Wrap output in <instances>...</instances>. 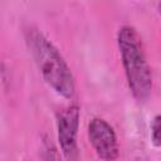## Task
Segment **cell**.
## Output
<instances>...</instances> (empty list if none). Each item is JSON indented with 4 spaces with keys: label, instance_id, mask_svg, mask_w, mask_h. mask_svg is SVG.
Listing matches in <instances>:
<instances>
[{
    "label": "cell",
    "instance_id": "cell-5",
    "mask_svg": "<svg viewBox=\"0 0 161 161\" xmlns=\"http://www.w3.org/2000/svg\"><path fill=\"white\" fill-rule=\"evenodd\" d=\"M42 158H43V161H63L59 150L48 137H45L43 141Z\"/></svg>",
    "mask_w": 161,
    "mask_h": 161
},
{
    "label": "cell",
    "instance_id": "cell-1",
    "mask_svg": "<svg viewBox=\"0 0 161 161\" xmlns=\"http://www.w3.org/2000/svg\"><path fill=\"white\" fill-rule=\"evenodd\" d=\"M26 45L47 84L59 96L70 99L75 93V82L70 68L58 48L38 29L24 31Z\"/></svg>",
    "mask_w": 161,
    "mask_h": 161
},
{
    "label": "cell",
    "instance_id": "cell-4",
    "mask_svg": "<svg viewBox=\"0 0 161 161\" xmlns=\"http://www.w3.org/2000/svg\"><path fill=\"white\" fill-rule=\"evenodd\" d=\"M88 138L97 156L103 161H114L118 156V142L113 127L103 118H92L88 123Z\"/></svg>",
    "mask_w": 161,
    "mask_h": 161
},
{
    "label": "cell",
    "instance_id": "cell-6",
    "mask_svg": "<svg viewBox=\"0 0 161 161\" xmlns=\"http://www.w3.org/2000/svg\"><path fill=\"white\" fill-rule=\"evenodd\" d=\"M160 130H161V118L157 114L153 118L152 123H151V140H152V143L156 147H160V145H161V141H160Z\"/></svg>",
    "mask_w": 161,
    "mask_h": 161
},
{
    "label": "cell",
    "instance_id": "cell-2",
    "mask_svg": "<svg viewBox=\"0 0 161 161\" xmlns=\"http://www.w3.org/2000/svg\"><path fill=\"white\" fill-rule=\"evenodd\" d=\"M117 44L133 97L138 102L147 101L152 92V74L141 35L133 26L123 25L117 33Z\"/></svg>",
    "mask_w": 161,
    "mask_h": 161
},
{
    "label": "cell",
    "instance_id": "cell-3",
    "mask_svg": "<svg viewBox=\"0 0 161 161\" xmlns=\"http://www.w3.org/2000/svg\"><path fill=\"white\" fill-rule=\"evenodd\" d=\"M80 111L78 106H69L62 109L57 116L58 141L60 152L65 161H79V150L77 143Z\"/></svg>",
    "mask_w": 161,
    "mask_h": 161
}]
</instances>
